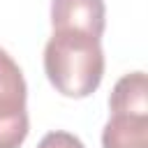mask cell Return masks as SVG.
Masks as SVG:
<instances>
[{
  "label": "cell",
  "instance_id": "cell-1",
  "mask_svg": "<svg viewBox=\"0 0 148 148\" xmlns=\"http://www.w3.org/2000/svg\"><path fill=\"white\" fill-rule=\"evenodd\" d=\"M44 72L51 86L72 99L92 95L104 76L99 37L79 30H53L44 46Z\"/></svg>",
  "mask_w": 148,
  "mask_h": 148
},
{
  "label": "cell",
  "instance_id": "cell-2",
  "mask_svg": "<svg viewBox=\"0 0 148 148\" xmlns=\"http://www.w3.org/2000/svg\"><path fill=\"white\" fill-rule=\"evenodd\" d=\"M28 86L14 58L0 49V148H18L30 130L25 111Z\"/></svg>",
  "mask_w": 148,
  "mask_h": 148
},
{
  "label": "cell",
  "instance_id": "cell-3",
  "mask_svg": "<svg viewBox=\"0 0 148 148\" xmlns=\"http://www.w3.org/2000/svg\"><path fill=\"white\" fill-rule=\"evenodd\" d=\"M53 30H79L102 37L106 25L104 0H51Z\"/></svg>",
  "mask_w": 148,
  "mask_h": 148
},
{
  "label": "cell",
  "instance_id": "cell-4",
  "mask_svg": "<svg viewBox=\"0 0 148 148\" xmlns=\"http://www.w3.org/2000/svg\"><path fill=\"white\" fill-rule=\"evenodd\" d=\"M102 148H148V116L111 113L102 130Z\"/></svg>",
  "mask_w": 148,
  "mask_h": 148
},
{
  "label": "cell",
  "instance_id": "cell-5",
  "mask_svg": "<svg viewBox=\"0 0 148 148\" xmlns=\"http://www.w3.org/2000/svg\"><path fill=\"white\" fill-rule=\"evenodd\" d=\"M111 113L148 116V79L146 72H132L118 79L109 97Z\"/></svg>",
  "mask_w": 148,
  "mask_h": 148
},
{
  "label": "cell",
  "instance_id": "cell-6",
  "mask_svg": "<svg viewBox=\"0 0 148 148\" xmlns=\"http://www.w3.org/2000/svg\"><path fill=\"white\" fill-rule=\"evenodd\" d=\"M37 148H86L83 141L69 132H62V130H56V132H49L42 136V141L37 143Z\"/></svg>",
  "mask_w": 148,
  "mask_h": 148
}]
</instances>
